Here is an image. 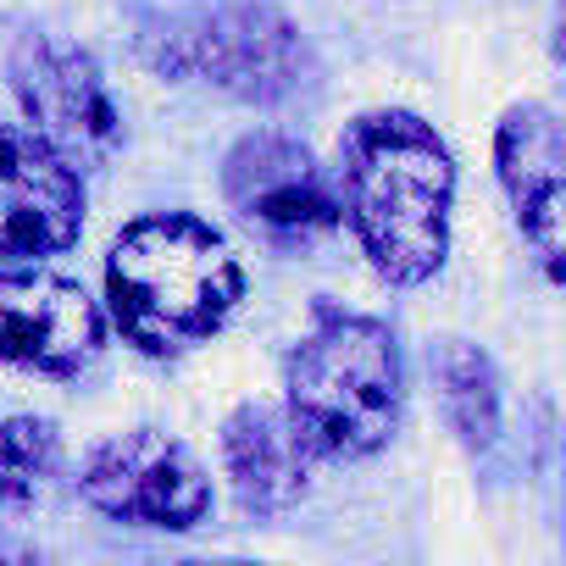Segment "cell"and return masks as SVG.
<instances>
[{"instance_id":"8992f818","label":"cell","mask_w":566,"mask_h":566,"mask_svg":"<svg viewBox=\"0 0 566 566\" xmlns=\"http://www.w3.org/2000/svg\"><path fill=\"white\" fill-rule=\"evenodd\" d=\"M78 489L95 511L117 522H145V527H195L211 511V483L200 461L178 439L150 433V428L106 439L84 461Z\"/></svg>"},{"instance_id":"4fadbf2b","label":"cell","mask_w":566,"mask_h":566,"mask_svg":"<svg viewBox=\"0 0 566 566\" xmlns=\"http://www.w3.org/2000/svg\"><path fill=\"white\" fill-rule=\"evenodd\" d=\"M56 455H62V439L45 417L0 422V511H29L45 494Z\"/></svg>"},{"instance_id":"52a82bcc","label":"cell","mask_w":566,"mask_h":566,"mask_svg":"<svg viewBox=\"0 0 566 566\" xmlns=\"http://www.w3.org/2000/svg\"><path fill=\"white\" fill-rule=\"evenodd\" d=\"M222 189L228 206L272 244L306 250L317 244L334 222H339V200L334 184L323 178V167L312 161L306 145L283 139V134H250L233 145L228 167H222Z\"/></svg>"},{"instance_id":"9c48e42d","label":"cell","mask_w":566,"mask_h":566,"mask_svg":"<svg viewBox=\"0 0 566 566\" xmlns=\"http://www.w3.org/2000/svg\"><path fill=\"white\" fill-rule=\"evenodd\" d=\"M84 228L78 167L34 128L0 123V255H56Z\"/></svg>"},{"instance_id":"6da1fadb","label":"cell","mask_w":566,"mask_h":566,"mask_svg":"<svg viewBox=\"0 0 566 566\" xmlns=\"http://www.w3.org/2000/svg\"><path fill=\"white\" fill-rule=\"evenodd\" d=\"M339 189L373 266L389 283H422L450 250L455 167L439 134L411 112H367L339 139Z\"/></svg>"},{"instance_id":"3957f363","label":"cell","mask_w":566,"mask_h":566,"mask_svg":"<svg viewBox=\"0 0 566 566\" xmlns=\"http://www.w3.org/2000/svg\"><path fill=\"white\" fill-rule=\"evenodd\" d=\"M290 422L317 455H373L400 422V350L373 317H323L283 373Z\"/></svg>"},{"instance_id":"7c38bea8","label":"cell","mask_w":566,"mask_h":566,"mask_svg":"<svg viewBox=\"0 0 566 566\" xmlns=\"http://www.w3.org/2000/svg\"><path fill=\"white\" fill-rule=\"evenodd\" d=\"M433 378H439V400H444V417L461 433V444L483 450L500 428V384H494L489 356L467 339H444L433 350Z\"/></svg>"},{"instance_id":"30bf717a","label":"cell","mask_w":566,"mask_h":566,"mask_svg":"<svg viewBox=\"0 0 566 566\" xmlns=\"http://www.w3.org/2000/svg\"><path fill=\"white\" fill-rule=\"evenodd\" d=\"M500 156V184L516 206L522 233L538 244L544 266L560 272V167H566V145H560V123L549 106H511L494 139Z\"/></svg>"},{"instance_id":"277c9868","label":"cell","mask_w":566,"mask_h":566,"mask_svg":"<svg viewBox=\"0 0 566 566\" xmlns=\"http://www.w3.org/2000/svg\"><path fill=\"white\" fill-rule=\"evenodd\" d=\"M150 62L167 73L206 78L239 101H283L312 78V51L301 29L272 7H255V0L161 29L150 40Z\"/></svg>"},{"instance_id":"8fae6325","label":"cell","mask_w":566,"mask_h":566,"mask_svg":"<svg viewBox=\"0 0 566 566\" xmlns=\"http://www.w3.org/2000/svg\"><path fill=\"white\" fill-rule=\"evenodd\" d=\"M312 444L290 422V411L272 406H239L222 428V461L233 478V494L250 516H283L301 505L312 483Z\"/></svg>"},{"instance_id":"5b68a950","label":"cell","mask_w":566,"mask_h":566,"mask_svg":"<svg viewBox=\"0 0 566 566\" xmlns=\"http://www.w3.org/2000/svg\"><path fill=\"white\" fill-rule=\"evenodd\" d=\"M12 90L29 112V128L73 167H101L123 145V117L106 95L101 67L56 40V34H23L12 51Z\"/></svg>"},{"instance_id":"ba28073f","label":"cell","mask_w":566,"mask_h":566,"mask_svg":"<svg viewBox=\"0 0 566 566\" xmlns=\"http://www.w3.org/2000/svg\"><path fill=\"white\" fill-rule=\"evenodd\" d=\"M101 312L67 277L0 272V367L67 378L101 350Z\"/></svg>"},{"instance_id":"7a4b0ae2","label":"cell","mask_w":566,"mask_h":566,"mask_svg":"<svg viewBox=\"0 0 566 566\" xmlns=\"http://www.w3.org/2000/svg\"><path fill=\"white\" fill-rule=\"evenodd\" d=\"M244 290V272L222 233L200 217L156 211L117 233L106 261L112 317L145 356H178L222 328Z\"/></svg>"}]
</instances>
